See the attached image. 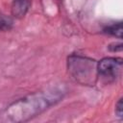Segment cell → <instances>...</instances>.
Returning a JSON list of instances; mask_svg holds the SVG:
<instances>
[{
    "label": "cell",
    "mask_w": 123,
    "mask_h": 123,
    "mask_svg": "<svg viewBox=\"0 0 123 123\" xmlns=\"http://www.w3.org/2000/svg\"><path fill=\"white\" fill-rule=\"evenodd\" d=\"M12 20L10 18L1 17L0 18V30H9L12 26Z\"/></svg>",
    "instance_id": "cell-6"
},
{
    "label": "cell",
    "mask_w": 123,
    "mask_h": 123,
    "mask_svg": "<svg viewBox=\"0 0 123 123\" xmlns=\"http://www.w3.org/2000/svg\"><path fill=\"white\" fill-rule=\"evenodd\" d=\"M67 68L71 77L81 85L93 86L97 81V62L90 58L71 55L67 60Z\"/></svg>",
    "instance_id": "cell-2"
},
{
    "label": "cell",
    "mask_w": 123,
    "mask_h": 123,
    "mask_svg": "<svg viewBox=\"0 0 123 123\" xmlns=\"http://www.w3.org/2000/svg\"><path fill=\"white\" fill-rule=\"evenodd\" d=\"M63 95L64 90L60 87H52L27 95L12 103L5 110L4 120L9 122L28 121L57 104Z\"/></svg>",
    "instance_id": "cell-1"
},
{
    "label": "cell",
    "mask_w": 123,
    "mask_h": 123,
    "mask_svg": "<svg viewBox=\"0 0 123 123\" xmlns=\"http://www.w3.org/2000/svg\"><path fill=\"white\" fill-rule=\"evenodd\" d=\"M105 32L111 35V36H114V37L121 38L122 37V24H121V22L110 25L109 27H107L105 29Z\"/></svg>",
    "instance_id": "cell-5"
},
{
    "label": "cell",
    "mask_w": 123,
    "mask_h": 123,
    "mask_svg": "<svg viewBox=\"0 0 123 123\" xmlns=\"http://www.w3.org/2000/svg\"><path fill=\"white\" fill-rule=\"evenodd\" d=\"M122 59L120 58H104L97 62L98 77L106 83L114 82L121 74Z\"/></svg>",
    "instance_id": "cell-3"
},
{
    "label": "cell",
    "mask_w": 123,
    "mask_h": 123,
    "mask_svg": "<svg viewBox=\"0 0 123 123\" xmlns=\"http://www.w3.org/2000/svg\"><path fill=\"white\" fill-rule=\"evenodd\" d=\"M29 9V0H13L12 12L15 17H22Z\"/></svg>",
    "instance_id": "cell-4"
},
{
    "label": "cell",
    "mask_w": 123,
    "mask_h": 123,
    "mask_svg": "<svg viewBox=\"0 0 123 123\" xmlns=\"http://www.w3.org/2000/svg\"><path fill=\"white\" fill-rule=\"evenodd\" d=\"M122 107H123V104H122V98H120L118 101H117V103H116V105H115V113H116V115L118 116V117H120V118H122V113H123V109H122Z\"/></svg>",
    "instance_id": "cell-7"
}]
</instances>
